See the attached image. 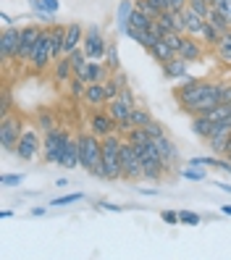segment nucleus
<instances>
[{
  "label": "nucleus",
  "instance_id": "nucleus-48",
  "mask_svg": "<svg viewBox=\"0 0 231 260\" xmlns=\"http://www.w3.org/2000/svg\"><path fill=\"white\" fill-rule=\"evenodd\" d=\"M42 3H45V8H48V13H50V16L60 11V3H58V0H42Z\"/></svg>",
  "mask_w": 231,
  "mask_h": 260
},
{
  "label": "nucleus",
  "instance_id": "nucleus-13",
  "mask_svg": "<svg viewBox=\"0 0 231 260\" xmlns=\"http://www.w3.org/2000/svg\"><path fill=\"white\" fill-rule=\"evenodd\" d=\"M116 129H118L116 118L108 113V108H95L92 111V116H89V132L92 134H97L103 140V137H108V134H118Z\"/></svg>",
  "mask_w": 231,
  "mask_h": 260
},
{
  "label": "nucleus",
  "instance_id": "nucleus-28",
  "mask_svg": "<svg viewBox=\"0 0 231 260\" xmlns=\"http://www.w3.org/2000/svg\"><path fill=\"white\" fill-rule=\"evenodd\" d=\"M147 53H150L152 58H155V60H158V63H160V66H163V63H168V60H171V58L176 55V53H174L171 48H168V45H166L163 40H158V42H155V45H152V48H150Z\"/></svg>",
  "mask_w": 231,
  "mask_h": 260
},
{
  "label": "nucleus",
  "instance_id": "nucleus-38",
  "mask_svg": "<svg viewBox=\"0 0 231 260\" xmlns=\"http://www.w3.org/2000/svg\"><path fill=\"white\" fill-rule=\"evenodd\" d=\"M24 184V174H3L0 176V187H16Z\"/></svg>",
  "mask_w": 231,
  "mask_h": 260
},
{
  "label": "nucleus",
  "instance_id": "nucleus-7",
  "mask_svg": "<svg viewBox=\"0 0 231 260\" xmlns=\"http://www.w3.org/2000/svg\"><path fill=\"white\" fill-rule=\"evenodd\" d=\"M108 42H111V40H105L103 29H100L97 24H92V26L84 29V42H82V48H84V53H87L89 60H103L105 53H108Z\"/></svg>",
  "mask_w": 231,
  "mask_h": 260
},
{
  "label": "nucleus",
  "instance_id": "nucleus-25",
  "mask_svg": "<svg viewBox=\"0 0 231 260\" xmlns=\"http://www.w3.org/2000/svg\"><path fill=\"white\" fill-rule=\"evenodd\" d=\"M223 29H218V26H215V24H210V21H205V29H203V35H200V37H203V42L208 45V48H218V42L223 40Z\"/></svg>",
  "mask_w": 231,
  "mask_h": 260
},
{
  "label": "nucleus",
  "instance_id": "nucleus-2",
  "mask_svg": "<svg viewBox=\"0 0 231 260\" xmlns=\"http://www.w3.org/2000/svg\"><path fill=\"white\" fill-rule=\"evenodd\" d=\"M79 166L84 168V171L89 176H95V179H103V140L97 134H79Z\"/></svg>",
  "mask_w": 231,
  "mask_h": 260
},
{
  "label": "nucleus",
  "instance_id": "nucleus-10",
  "mask_svg": "<svg viewBox=\"0 0 231 260\" xmlns=\"http://www.w3.org/2000/svg\"><path fill=\"white\" fill-rule=\"evenodd\" d=\"M19 42H21V26H6L3 32H0V58H3V63L8 66L11 60H16L19 55Z\"/></svg>",
  "mask_w": 231,
  "mask_h": 260
},
{
  "label": "nucleus",
  "instance_id": "nucleus-55",
  "mask_svg": "<svg viewBox=\"0 0 231 260\" xmlns=\"http://www.w3.org/2000/svg\"><path fill=\"white\" fill-rule=\"evenodd\" d=\"M210 3H215V0H210Z\"/></svg>",
  "mask_w": 231,
  "mask_h": 260
},
{
  "label": "nucleus",
  "instance_id": "nucleus-49",
  "mask_svg": "<svg viewBox=\"0 0 231 260\" xmlns=\"http://www.w3.org/2000/svg\"><path fill=\"white\" fill-rule=\"evenodd\" d=\"M168 3H171V11H184V8H187L189 6V0H168Z\"/></svg>",
  "mask_w": 231,
  "mask_h": 260
},
{
  "label": "nucleus",
  "instance_id": "nucleus-47",
  "mask_svg": "<svg viewBox=\"0 0 231 260\" xmlns=\"http://www.w3.org/2000/svg\"><path fill=\"white\" fill-rule=\"evenodd\" d=\"M163 221H166V223H171V226H174V223H181L176 210H163Z\"/></svg>",
  "mask_w": 231,
  "mask_h": 260
},
{
  "label": "nucleus",
  "instance_id": "nucleus-37",
  "mask_svg": "<svg viewBox=\"0 0 231 260\" xmlns=\"http://www.w3.org/2000/svg\"><path fill=\"white\" fill-rule=\"evenodd\" d=\"M11 108H13V98H11V89L6 87L3 95H0V118L11 116Z\"/></svg>",
  "mask_w": 231,
  "mask_h": 260
},
{
  "label": "nucleus",
  "instance_id": "nucleus-50",
  "mask_svg": "<svg viewBox=\"0 0 231 260\" xmlns=\"http://www.w3.org/2000/svg\"><path fill=\"white\" fill-rule=\"evenodd\" d=\"M97 208H105V210H113V213H118V210H124V208H118V205H111V203H97Z\"/></svg>",
  "mask_w": 231,
  "mask_h": 260
},
{
  "label": "nucleus",
  "instance_id": "nucleus-44",
  "mask_svg": "<svg viewBox=\"0 0 231 260\" xmlns=\"http://www.w3.org/2000/svg\"><path fill=\"white\" fill-rule=\"evenodd\" d=\"M145 132H147V134L152 137V140H158V137H163V134H166V129H163V126L158 124V121H155V118H152V121H150V124L145 126Z\"/></svg>",
  "mask_w": 231,
  "mask_h": 260
},
{
  "label": "nucleus",
  "instance_id": "nucleus-32",
  "mask_svg": "<svg viewBox=\"0 0 231 260\" xmlns=\"http://www.w3.org/2000/svg\"><path fill=\"white\" fill-rule=\"evenodd\" d=\"M152 121V116H150V111L147 108H142V105H137V108L131 111V126H140V129H145L147 124Z\"/></svg>",
  "mask_w": 231,
  "mask_h": 260
},
{
  "label": "nucleus",
  "instance_id": "nucleus-33",
  "mask_svg": "<svg viewBox=\"0 0 231 260\" xmlns=\"http://www.w3.org/2000/svg\"><path fill=\"white\" fill-rule=\"evenodd\" d=\"M37 124H40V132L45 134V132H50V129L58 126V118H55L50 111H40V113H37Z\"/></svg>",
  "mask_w": 231,
  "mask_h": 260
},
{
  "label": "nucleus",
  "instance_id": "nucleus-30",
  "mask_svg": "<svg viewBox=\"0 0 231 260\" xmlns=\"http://www.w3.org/2000/svg\"><path fill=\"white\" fill-rule=\"evenodd\" d=\"M213 53L218 60H223V63H231V32L223 35V40L218 42V48H213Z\"/></svg>",
  "mask_w": 231,
  "mask_h": 260
},
{
  "label": "nucleus",
  "instance_id": "nucleus-23",
  "mask_svg": "<svg viewBox=\"0 0 231 260\" xmlns=\"http://www.w3.org/2000/svg\"><path fill=\"white\" fill-rule=\"evenodd\" d=\"M53 76H55V82H66V84L74 79V66H71V58H69V55H60V58L55 60Z\"/></svg>",
  "mask_w": 231,
  "mask_h": 260
},
{
  "label": "nucleus",
  "instance_id": "nucleus-20",
  "mask_svg": "<svg viewBox=\"0 0 231 260\" xmlns=\"http://www.w3.org/2000/svg\"><path fill=\"white\" fill-rule=\"evenodd\" d=\"M84 105H89L92 111L108 105V95H105V84H87V92H84Z\"/></svg>",
  "mask_w": 231,
  "mask_h": 260
},
{
  "label": "nucleus",
  "instance_id": "nucleus-35",
  "mask_svg": "<svg viewBox=\"0 0 231 260\" xmlns=\"http://www.w3.org/2000/svg\"><path fill=\"white\" fill-rule=\"evenodd\" d=\"M184 37H187V35H179V32H166V35H163V42H166L168 48H171V50L179 55L181 45H184Z\"/></svg>",
  "mask_w": 231,
  "mask_h": 260
},
{
  "label": "nucleus",
  "instance_id": "nucleus-26",
  "mask_svg": "<svg viewBox=\"0 0 231 260\" xmlns=\"http://www.w3.org/2000/svg\"><path fill=\"white\" fill-rule=\"evenodd\" d=\"M131 11H134V0H121V3H118V8H116V24H118L121 32H124V29L129 26Z\"/></svg>",
  "mask_w": 231,
  "mask_h": 260
},
{
  "label": "nucleus",
  "instance_id": "nucleus-54",
  "mask_svg": "<svg viewBox=\"0 0 231 260\" xmlns=\"http://www.w3.org/2000/svg\"><path fill=\"white\" fill-rule=\"evenodd\" d=\"M223 158H228V160H231V150H226V152H223Z\"/></svg>",
  "mask_w": 231,
  "mask_h": 260
},
{
  "label": "nucleus",
  "instance_id": "nucleus-41",
  "mask_svg": "<svg viewBox=\"0 0 231 260\" xmlns=\"http://www.w3.org/2000/svg\"><path fill=\"white\" fill-rule=\"evenodd\" d=\"M84 194L79 192H74V194H66V197H58V200H53V208H63V205H74V203H79Z\"/></svg>",
  "mask_w": 231,
  "mask_h": 260
},
{
  "label": "nucleus",
  "instance_id": "nucleus-17",
  "mask_svg": "<svg viewBox=\"0 0 231 260\" xmlns=\"http://www.w3.org/2000/svg\"><path fill=\"white\" fill-rule=\"evenodd\" d=\"M181 19H184V26H187V35H192V37H197V35H203V29H205V16L203 13H197L194 8H184L181 11Z\"/></svg>",
  "mask_w": 231,
  "mask_h": 260
},
{
  "label": "nucleus",
  "instance_id": "nucleus-22",
  "mask_svg": "<svg viewBox=\"0 0 231 260\" xmlns=\"http://www.w3.org/2000/svg\"><path fill=\"white\" fill-rule=\"evenodd\" d=\"M82 42H84V29L79 21H71L66 24V55L76 48H82Z\"/></svg>",
  "mask_w": 231,
  "mask_h": 260
},
{
  "label": "nucleus",
  "instance_id": "nucleus-5",
  "mask_svg": "<svg viewBox=\"0 0 231 260\" xmlns=\"http://www.w3.org/2000/svg\"><path fill=\"white\" fill-rule=\"evenodd\" d=\"M121 179L124 181H140L145 179V168H142V160L137 155V150L129 140H124L121 145Z\"/></svg>",
  "mask_w": 231,
  "mask_h": 260
},
{
  "label": "nucleus",
  "instance_id": "nucleus-24",
  "mask_svg": "<svg viewBox=\"0 0 231 260\" xmlns=\"http://www.w3.org/2000/svg\"><path fill=\"white\" fill-rule=\"evenodd\" d=\"M215 132V124L208 118V116H192V134L200 137V140L208 142V137Z\"/></svg>",
  "mask_w": 231,
  "mask_h": 260
},
{
  "label": "nucleus",
  "instance_id": "nucleus-42",
  "mask_svg": "<svg viewBox=\"0 0 231 260\" xmlns=\"http://www.w3.org/2000/svg\"><path fill=\"white\" fill-rule=\"evenodd\" d=\"M189 8H194L197 13H203V16L208 19V13H210L213 3H210V0H189Z\"/></svg>",
  "mask_w": 231,
  "mask_h": 260
},
{
  "label": "nucleus",
  "instance_id": "nucleus-31",
  "mask_svg": "<svg viewBox=\"0 0 231 260\" xmlns=\"http://www.w3.org/2000/svg\"><path fill=\"white\" fill-rule=\"evenodd\" d=\"M69 58H71V66H74V76H79V74H82V69L89 63V58H87L84 48H76V50H71V53H69Z\"/></svg>",
  "mask_w": 231,
  "mask_h": 260
},
{
  "label": "nucleus",
  "instance_id": "nucleus-52",
  "mask_svg": "<svg viewBox=\"0 0 231 260\" xmlns=\"http://www.w3.org/2000/svg\"><path fill=\"white\" fill-rule=\"evenodd\" d=\"M215 187H218V189H223V192H228V194H231V184H228V181H221V184H215Z\"/></svg>",
  "mask_w": 231,
  "mask_h": 260
},
{
  "label": "nucleus",
  "instance_id": "nucleus-34",
  "mask_svg": "<svg viewBox=\"0 0 231 260\" xmlns=\"http://www.w3.org/2000/svg\"><path fill=\"white\" fill-rule=\"evenodd\" d=\"M84 92H87V82L79 79V76H74V79L69 82V95L74 100H84Z\"/></svg>",
  "mask_w": 231,
  "mask_h": 260
},
{
  "label": "nucleus",
  "instance_id": "nucleus-51",
  "mask_svg": "<svg viewBox=\"0 0 231 260\" xmlns=\"http://www.w3.org/2000/svg\"><path fill=\"white\" fill-rule=\"evenodd\" d=\"M0 19H3V24H6V26H11V24H13V19L8 16V13H6V11H3V13H0Z\"/></svg>",
  "mask_w": 231,
  "mask_h": 260
},
{
  "label": "nucleus",
  "instance_id": "nucleus-40",
  "mask_svg": "<svg viewBox=\"0 0 231 260\" xmlns=\"http://www.w3.org/2000/svg\"><path fill=\"white\" fill-rule=\"evenodd\" d=\"M179 221L187 223V226H200V221H203V218H200L197 213H192V210H179Z\"/></svg>",
  "mask_w": 231,
  "mask_h": 260
},
{
  "label": "nucleus",
  "instance_id": "nucleus-12",
  "mask_svg": "<svg viewBox=\"0 0 231 260\" xmlns=\"http://www.w3.org/2000/svg\"><path fill=\"white\" fill-rule=\"evenodd\" d=\"M105 108H108V113L116 118V126H118L116 132H118L121 137L131 132V111H134V108H131L129 103H124L121 98H116V100H108Z\"/></svg>",
  "mask_w": 231,
  "mask_h": 260
},
{
  "label": "nucleus",
  "instance_id": "nucleus-27",
  "mask_svg": "<svg viewBox=\"0 0 231 260\" xmlns=\"http://www.w3.org/2000/svg\"><path fill=\"white\" fill-rule=\"evenodd\" d=\"M152 21H155V19H152L150 13H145V11H140V8L134 6V11H131V19H129V26L140 29V32H147V29L152 26Z\"/></svg>",
  "mask_w": 231,
  "mask_h": 260
},
{
  "label": "nucleus",
  "instance_id": "nucleus-21",
  "mask_svg": "<svg viewBox=\"0 0 231 260\" xmlns=\"http://www.w3.org/2000/svg\"><path fill=\"white\" fill-rule=\"evenodd\" d=\"M60 166L63 168H76L79 166V137H69V142L60 155Z\"/></svg>",
  "mask_w": 231,
  "mask_h": 260
},
{
  "label": "nucleus",
  "instance_id": "nucleus-18",
  "mask_svg": "<svg viewBox=\"0 0 231 260\" xmlns=\"http://www.w3.org/2000/svg\"><path fill=\"white\" fill-rule=\"evenodd\" d=\"M155 147H158V155L163 158L166 168H171V166H176V163H179V147H176L171 140H168L166 134L155 140Z\"/></svg>",
  "mask_w": 231,
  "mask_h": 260
},
{
  "label": "nucleus",
  "instance_id": "nucleus-19",
  "mask_svg": "<svg viewBox=\"0 0 231 260\" xmlns=\"http://www.w3.org/2000/svg\"><path fill=\"white\" fill-rule=\"evenodd\" d=\"M50 45H53V58L58 60L66 55V26L63 24H50Z\"/></svg>",
  "mask_w": 231,
  "mask_h": 260
},
{
  "label": "nucleus",
  "instance_id": "nucleus-3",
  "mask_svg": "<svg viewBox=\"0 0 231 260\" xmlns=\"http://www.w3.org/2000/svg\"><path fill=\"white\" fill-rule=\"evenodd\" d=\"M121 145H124V137L121 134L103 137V176H105V181L121 179Z\"/></svg>",
  "mask_w": 231,
  "mask_h": 260
},
{
  "label": "nucleus",
  "instance_id": "nucleus-1",
  "mask_svg": "<svg viewBox=\"0 0 231 260\" xmlns=\"http://www.w3.org/2000/svg\"><path fill=\"white\" fill-rule=\"evenodd\" d=\"M174 98L179 100V108L189 116H203L213 105L221 103V82H205L187 76V82L174 89Z\"/></svg>",
  "mask_w": 231,
  "mask_h": 260
},
{
  "label": "nucleus",
  "instance_id": "nucleus-6",
  "mask_svg": "<svg viewBox=\"0 0 231 260\" xmlns=\"http://www.w3.org/2000/svg\"><path fill=\"white\" fill-rule=\"evenodd\" d=\"M50 63H55V58H53V45H50V26H45L37 45H35V53H32V58H29V66H32L35 74H40Z\"/></svg>",
  "mask_w": 231,
  "mask_h": 260
},
{
  "label": "nucleus",
  "instance_id": "nucleus-39",
  "mask_svg": "<svg viewBox=\"0 0 231 260\" xmlns=\"http://www.w3.org/2000/svg\"><path fill=\"white\" fill-rule=\"evenodd\" d=\"M29 6H32V11L37 13V16L42 19V21H50V13H48V8H45V3L42 0H26Z\"/></svg>",
  "mask_w": 231,
  "mask_h": 260
},
{
  "label": "nucleus",
  "instance_id": "nucleus-45",
  "mask_svg": "<svg viewBox=\"0 0 231 260\" xmlns=\"http://www.w3.org/2000/svg\"><path fill=\"white\" fill-rule=\"evenodd\" d=\"M181 176H184V179H189V181H203V179H205V174H203V171H194V166L181 168Z\"/></svg>",
  "mask_w": 231,
  "mask_h": 260
},
{
  "label": "nucleus",
  "instance_id": "nucleus-14",
  "mask_svg": "<svg viewBox=\"0 0 231 260\" xmlns=\"http://www.w3.org/2000/svg\"><path fill=\"white\" fill-rule=\"evenodd\" d=\"M108 76H111V69H108L103 60H89V63L82 69L79 79H84L87 84H105Z\"/></svg>",
  "mask_w": 231,
  "mask_h": 260
},
{
  "label": "nucleus",
  "instance_id": "nucleus-8",
  "mask_svg": "<svg viewBox=\"0 0 231 260\" xmlns=\"http://www.w3.org/2000/svg\"><path fill=\"white\" fill-rule=\"evenodd\" d=\"M21 132H24L21 118H16V116L0 118V147H3V152H16Z\"/></svg>",
  "mask_w": 231,
  "mask_h": 260
},
{
  "label": "nucleus",
  "instance_id": "nucleus-9",
  "mask_svg": "<svg viewBox=\"0 0 231 260\" xmlns=\"http://www.w3.org/2000/svg\"><path fill=\"white\" fill-rule=\"evenodd\" d=\"M42 150V140H40V132L35 126H24L21 132V140L16 147V158L19 160H35Z\"/></svg>",
  "mask_w": 231,
  "mask_h": 260
},
{
  "label": "nucleus",
  "instance_id": "nucleus-16",
  "mask_svg": "<svg viewBox=\"0 0 231 260\" xmlns=\"http://www.w3.org/2000/svg\"><path fill=\"white\" fill-rule=\"evenodd\" d=\"M179 55H181L184 60H189V63H200V60H203V55H205V45L197 42L192 35H187V37H184V45H181Z\"/></svg>",
  "mask_w": 231,
  "mask_h": 260
},
{
  "label": "nucleus",
  "instance_id": "nucleus-53",
  "mask_svg": "<svg viewBox=\"0 0 231 260\" xmlns=\"http://www.w3.org/2000/svg\"><path fill=\"white\" fill-rule=\"evenodd\" d=\"M221 210H223V213H226V216H231V205H223V208H221Z\"/></svg>",
  "mask_w": 231,
  "mask_h": 260
},
{
  "label": "nucleus",
  "instance_id": "nucleus-11",
  "mask_svg": "<svg viewBox=\"0 0 231 260\" xmlns=\"http://www.w3.org/2000/svg\"><path fill=\"white\" fill-rule=\"evenodd\" d=\"M42 29L40 24H24L21 26V42H19V55H16V63H29V58H32L35 53V45L42 35Z\"/></svg>",
  "mask_w": 231,
  "mask_h": 260
},
{
  "label": "nucleus",
  "instance_id": "nucleus-36",
  "mask_svg": "<svg viewBox=\"0 0 231 260\" xmlns=\"http://www.w3.org/2000/svg\"><path fill=\"white\" fill-rule=\"evenodd\" d=\"M208 21H210V24H215L218 29H223V32H231V21H228L226 16H221V13L215 11V8H210V13H208Z\"/></svg>",
  "mask_w": 231,
  "mask_h": 260
},
{
  "label": "nucleus",
  "instance_id": "nucleus-46",
  "mask_svg": "<svg viewBox=\"0 0 231 260\" xmlns=\"http://www.w3.org/2000/svg\"><path fill=\"white\" fill-rule=\"evenodd\" d=\"M221 103H231V82H221Z\"/></svg>",
  "mask_w": 231,
  "mask_h": 260
},
{
  "label": "nucleus",
  "instance_id": "nucleus-29",
  "mask_svg": "<svg viewBox=\"0 0 231 260\" xmlns=\"http://www.w3.org/2000/svg\"><path fill=\"white\" fill-rule=\"evenodd\" d=\"M103 63L111 69V74H116V71H121V58H118V45L111 40L108 42V53H105V58H103Z\"/></svg>",
  "mask_w": 231,
  "mask_h": 260
},
{
  "label": "nucleus",
  "instance_id": "nucleus-15",
  "mask_svg": "<svg viewBox=\"0 0 231 260\" xmlns=\"http://www.w3.org/2000/svg\"><path fill=\"white\" fill-rule=\"evenodd\" d=\"M189 60H184L181 55H174L168 63H163V74H166V79H171V82H179V79H187L189 76Z\"/></svg>",
  "mask_w": 231,
  "mask_h": 260
},
{
  "label": "nucleus",
  "instance_id": "nucleus-43",
  "mask_svg": "<svg viewBox=\"0 0 231 260\" xmlns=\"http://www.w3.org/2000/svg\"><path fill=\"white\" fill-rule=\"evenodd\" d=\"M213 8L221 13V16H226L228 21H231V0H215L213 3Z\"/></svg>",
  "mask_w": 231,
  "mask_h": 260
},
{
  "label": "nucleus",
  "instance_id": "nucleus-4",
  "mask_svg": "<svg viewBox=\"0 0 231 260\" xmlns=\"http://www.w3.org/2000/svg\"><path fill=\"white\" fill-rule=\"evenodd\" d=\"M69 129L66 126H55L50 132L42 134V158L50 166H60V155H63V147L69 142Z\"/></svg>",
  "mask_w": 231,
  "mask_h": 260
}]
</instances>
